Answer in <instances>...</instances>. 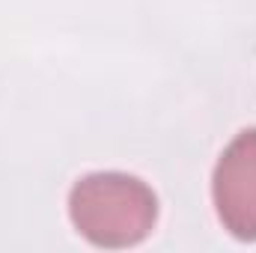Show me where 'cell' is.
Segmentation results:
<instances>
[{"label": "cell", "instance_id": "2", "mask_svg": "<svg viewBox=\"0 0 256 253\" xmlns=\"http://www.w3.org/2000/svg\"><path fill=\"white\" fill-rule=\"evenodd\" d=\"M218 220L238 242H256V128H244L220 152L212 176Z\"/></svg>", "mask_w": 256, "mask_h": 253}, {"label": "cell", "instance_id": "1", "mask_svg": "<svg viewBox=\"0 0 256 253\" xmlns=\"http://www.w3.org/2000/svg\"><path fill=\"white\" fill-rule=\"evenodd\" d=\"M68 218L96 248H134L155 230L158 196L137 176L90 173L68 190Z\"/></svg>", "mask_w": 256, "mask_h": 253}]
</instances>
